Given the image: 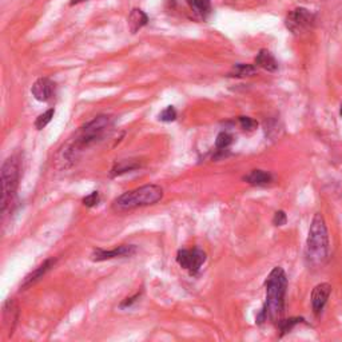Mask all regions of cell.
Segmentation results:
<instances>
[{"mask_svg": "<svg viewBox=\"0 0 342 342\" xmlns=\"http://www.w3.org/2000/svg\"><path fill=\"white\" fill-rule=\"evenodd\" d=\"M266 302L265 312L273 322H278L285 309V294H286L287 278L282 268H274L266 278Z\"/></svg>", "mask_w": 342, "mask_h": 342, "instance_id": "obj_1", "label": "cell"}, {"mask_svg": "<svg viewBox=\"0 0 342 342\" xmlns=\"http://www.w3.org/2000/svg\"><path fill=\"white\" fill-rule=\"evenodd\" d=\"M163 198V189L159 185L150 183L126 191L112 202V210L116 212H126L138 207L153 206Z\"/></svg>", "mask_w": 342, "mask_h": 342, "instance_id": "obj_2", "label": "cell"}, {"mask_svg": "<svg viewBox=\"0 0 342 342\" xmlns=\"http://www.w3.org/2000/svg\"><path fill=\"white\" fill-rule=\"evenodd\" d=\"M306 258L314 266L324 265L329 258V235L324 217L317 212L309 229L306 241Z\"/></svg>", "mask_w": 342, "mask_h": 342, "instance_id": "obj_3", "label": "cell"}, {"mask_svg": "<svg viewBox=\"0 0 342 342\" xmlns=\"http://www.w3.org/2000/svg\"><path fill=\"white\" fill-rule=\"evenodd\" d=\"M112 123H114V120H112V116L110 115L95 116L91 122H89L80 129V131L75 138L74 145L68 150V155H74L79 151H83L86 147L101 141L102 138L112 129Z\"/></svg>", "mask_w": 342, "mask_h": 342, "instance_id": "obj_4", "label": "cell"}, {"mask_svg": "<svg viewBox=\"0 0 342 342\" xmlns=\"http://www.w3.org/2000/svg\"><path fill=\"white\" fill-rule=\"evenodd\" d=\"M22 162L18 154L8 156L2 166V212L7 211L14 201L20 181Z\"/></svg>", "mask_w": 342, "mask_h": 342, "instance_id": "obj_5", "label": "cell"}, {"mask_svg": "<svg viewBox=\"0 0 342 342\" xmlns=\"http://www.w3.org/2000/svg\"><path fill=\"white\" fill-rule=\"evenodd\" d=\"M206 253L199 247L195 249H182L177 253V262L182 269L187 270L190 275H197L205 264Z\"/></svg>", "mask_w": 342, "mask_h": 342, "instance_id": "obj_6", "label": "cell"}, {"mask_svg": "<svg viewBox=\"0 0 342 342\" xmlns=\"http://www.w3.org/2000/svg\"><path fill=\"white\" fill-rule=\"evenodd\" d=\"M313 22L314 15L312 12L308 11L306 8H295L287 16L286 27L293 34H301L312 27Z\"/></svg>", "mask_w": 342, "mask_h": 342, "instance_id": "obj_7", "label": "cell"}, {"mask_svg": "<svg viewBox=\"0 0 342 342\" xmlns=\"http://www.w3.org/2000/svg\"><path fill=\"white\" fill-rule=\"evenodd\" d=\"M135 253H137V246L135 245H120L114 247L112 250L95 249L91 254V260L94 262H103V261L114 260V258L131 256Z\"/></svg>", "mask_w": 342, "mask_h": 342, "instance_id": "obj_8", "label": "cell"}, {"mask_svg": "<svg viewBox=\"0 0 342 342\" xmlns=\"http://www.w3.org/2000/svg\"><path fill=\"white\" fill-rule=\"evenodd\" d=\"M56 261H58L56 258H47L45 262H41V264L35 269L34 272H31L30 274H27L26 277L23 278L22 283H20V290H27L28 287L35 285L37 281H40V279L43 278L54 266H55Z\"/></svg>", "mask_w": 342, "mask_h": 342, "instance_id": "obj_9", "label": "cell"}, {"mask_svg": "<svg viewBox=\"0 0 342 342\" xmlns=\"http://www.w3.org/2000/svg\"><path fill=\"white\" fill-rule=\"evenodd\" d=\"M54 93H55V83L49 78H39L31 89L32 97L39 102L51 101Z\"/></svg>", "mask_w": 342, "mask_h": 342, "instance_id": "obj_10", "label": "cell"}, {"mask_svg": "<svg viewBox=\"0 0 342 342\" xmlns=\"http://www.w3.org/2000/svg\"><path fill=\"white\" fill-rule=\"evenodd\" d=\"M331 293V286L329 283H320L317 285L312 291V306L313 312L316 314H320L322 312L324 306L326 305L329 295Z\"/></svg>", "mask_w": 342, "mask_h": 342, "instance_id": "obj_11", "label": "cell"}, {"mask_svg": "<svg viewBox=\"0 0 342 342\" xmlns=\"http://www.w3.org/2000/svg\"><path fill=\"white\" fill-rule=\"evenodd\" d=\"M3 320H4V326L7 327L8 333L10 335H12L14 330H15V326L18 324L19 320V308L16 305V302L14 300H7L4 302L3 306Z\"/></svg>", "mask_w": 342, "mask_h": 342, "instance_id": "obj_12", "label": "cell"}, {"mask_svg": "<svg viewBox=\"0 0 342 342\" xmlns=\"http://www.w3.org/2000/svg\"><path fill=\"white\" fill-rule=\"evenodd\" d=\"M127 23H129V28H130L131 34H137L138 31L143 28L149 23V16L146 15L145 12L139 10V8H134L130 12V15H129Z\"/></svg>", "mask_w": 342, "mask_h": 342, "instance_id": "obj_13", "label": "cell"}, {"mask_svg": "<svg viewBox=\"0 0 342 342\" xmlns=\"http://www.w3.org/2000/svg\"><path fill=\"white\" fill-rule=\"evenodd\" d=\"M255 64L256 67L264 68V70L269 71V72H274V71L278 70V63L277 60L273 56V54L268 50H261L258 54H256L255 58Z\"/></svg>", "mask_w": 342, "mask_h": 342, "instance_id": "obj_14", "label": "cell"}, {"mask_svg": "<svg viewBox=\"0 0 342 342\" xmlns=\"http://www.w3.org/2000/svg\"><path fill=\"white\" fill-rule=\"evenodd\" d=\"M247 183L253 186H266L273 181V175L268 171L264 170H253L243 178Z\"/></svg>", "mask_w": 342, "mask_h": 342, "instance_id": "obj_15", "label": "cell"}, {"mask_svg": "<svg viewBox=\"0 0 342 342\" xmlns=\"http://www.w3.org/2000/svg\"><path fill=\"white\" fill-rule=\"evenodd\" d=\"M187 3L193 8V11L202 18H206L211 12L210 0H187Z\"/></svg>", "mask_w": 342, "mask_h": 342, "instance_id": "obj_16", "label": "cell"}, {"mask_svg": "<svg viewBox=\"0 0 342 342\" xmlns=\"http://www.w3.org/2000/svg\"><path fill=\"white\" fill-rule=\"evenodd\" d=\"M139 168V164L133 162V160H122L119 163H116L111 170V177H118V175L126 174L129 171L137 170Z\"/></svg>", "mask_w": 342, "mask_h": 342, "instance_id": "obj_17", "label": "cell"}, {"mask_svg": "<svg viewBox=\"0 0 342 342\" xmlns=\"http://www.w3.org/2000/svg\"><path fill=\"white\" fill-rule=\"evenodd\" d=\"M256 72V67L253 64H235L233 70H231V76H237V78H243V76H251Z\"/></svg>", "mask_w": 342, "mask_h": 342, "instance_id": "obj_18", "label": "cell"}, {"mask_svg": "<svg viewBox=\"0 0 342 342\" xmlns=\"http://www.w3.org/2000/svg\"><path fill=\"white\" fill-rule=\"evenodd\" d=\"M54 114H55V110H54V108H50V110H47V111L43 112V114H40V115L37 116L36 120H35V127H36L37 130L45 129V127L52 120Z\"/></svg>", "mask_w": 342, "mask_h": 342, "instance_id": "obj_19", "label": "cell"}, {"mask_svg": "<svg viewBox=\"0 0 342 342\" xmlns=\"http://www.w3.org/2000/svg\"><path fill=\"white\" fill-rule=\"evenodd\" d=\"M302 318H289V320H279L277 324H278L279 330H281V335L286 334L289 331L293 329L294 326L300 322H302Z\"/></svg>", "mask_w": 342, "mask_h": 342, "instance_id": "obj_20", "label": "cell"}, {"mask_svg": "<svg viewBox=\"0 0 342 342\" xmlns=\"http://www.w3.org/2000/svg\"><path fill=\"white\" fill-rule=\"evenodd\" d=\"M231 143H233V137H231L229 133H225V131H223V133H220L218 137H217V141H216L217 149L225 150V149H227Z\"/></svg>", "mask_w": 342, "mask_h": 342, "instance_id": "obj_21", "label": "cell"}, {"mask_svg": "<svg viewBox=\"0 0 342 342\" xmlns=\"http://www.w3.org/2000/svg\"><path fill=\"white\" fill-rule=\"evenodd\" d=\"M175 119H177V111H175V108L173 107V106L166 107L163 111L159 114V120H162V122L170 123L174 122Z\"/></svg>", "mask_w": 342, "mask_h": 342, "instance_id": "obj_22", "label": "cell"}, {"mask_svg": "<svg viewBox=\"0 0 342 342\" xmlns=\"http://www.w3.org/2000/svg\"><path fill=\"white\" fill-rule=\"evenodd\" d=\"M101 201V195L98 191H93V193H90L89 195H86L83 198V205L87 206V207H94V206H97Z\"/></svg>", "mask_w": 342, "mask_h": 342, "instance_id": "obj_23", "label": "cell"}, {"mask_svg": "<svg viewBox=\"0 0 342 342\" xmlns=\"http://www.w3.org/2000/svg\"><path fill=\"white\" fill-rule=\"evenodd\" d=\"M239 124L246 131H253L258 126V123L254 119H251V118H249V116H239Z\"/></svg>", "mask_w": 342, "mask_h": 342, "instance_id": "obj_24", "label": "cell"}, {"mask_svg": "<svg viewBox=\"0 0 342 342\" xmlns=\"http://www.w3.org/2000/svg\"><path fill=\"white\" fill-rule=\"evenodd\" d=\"M286 222H287L286 212L283 211V210H278V211H275L274 218H273V223H274V226H283Z\"/></svg>", "mask_w": 342, "mask_h": 342, "instance_id": "obj_25", "label": "cell"}, {"mask_svg": "<svg viewBox=\"0 0 342 342\" xmlns=\"http://www.w3.org/2000/svg\"><path fill=\"white\" fill-rule=\"evenodd\" d=\"M141 298V293L135 294V295H133V297H129L126 298V300H123V302L119 305L120 309H127V308H131V306L134 305L135 302L138 301Z\"/></svg>", "mask_w": 342, "mask_h": 342, "instance_id": "obj_26", "label": "cell"}, {"mask_svg": "<svg viewBox=\"0 0 342 342\" xmlns=\"http://www.w3.org/2000/svg\"><path fill=\"white\" fill-rule=\"evenodd\" d=\"M339 115L342 116V104H341V108H339Z\"/></svg>", "mask_w": 342, "mask_h": 342, "instance_id": "obj_27", "label": "cell"}]
</instances>
